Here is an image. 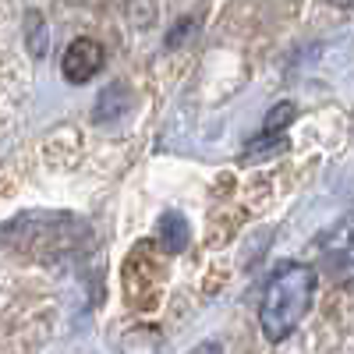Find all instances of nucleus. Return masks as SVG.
<instances>
[{
    "mask_svg": "<svg viewBox=\"0 0 354 354\" xmlns=\"http://www.w3.org/2000/svg\"><path fill=\"white\" fill-rule=\"evenodd\" d=\"M103 64H106V50H103V43L93 39V36L71 39L68 50L61 53V75H64V82H71V85L93 82V78L103 71Z\"/></svg>",
    "mask_w": 354,
    "mask_h": 354,
    "instance_id": "7ed1b4c3",
    "label": "nucleus"
},
{
    "mask_svg": "<svg viewBox=\"0 0 354 354\" xmlns=\"http://www.w3.org/2000/svg\"><path fill=\"white\" fill-rule=\"evenodd\" d=\"M333 8H354V0H330Z\"/></svg>",
    "mask_w": 354,
    "mask_h": 354,
    "instance_id": "1a4fd4ad",
    "label": "nucleus"
},
{
    "mask_svg": "<svg viewBox=\"0 0 354 354\" xmlns=\"http://www.w3.org/2000/svg\"><path fill=\"white\" fill-rule=\"evenodd\" d=\"M287 153V135H270V131H259L255 138H248L241 145V163H262V160H273Z\"/></svg>",
    "mask_w": 354,
    "mask_h": 354,
    "instance_id": "0eeeda50",
    "label": "nucleus"
},
{
    "mask_svg": "<svg viewBox=\"0 0 354 354\" xmlns=\"http://www.w3.org/2000/svg\"><path fill=\"white\" fill-rule=\"evenodd\" d=\"M21 36H25V50L36 57V61H43V57L50 53V25L39 11H25L21 18Z\"/></svg>",
    "mask_w": 354,
    "mask_h": 354,
    "instance_id": "423d86ee",
    "label": "nucleus"
},
{
    "mask_svg": "<svg viewBox=\"0 0 354 354\" xmlns=\"http://www.w3.org/2000/svg\"><path fill=\"white\" fill-rule=\"evenodd\" d=\"M319 287V270L308 262H280L262 287L259 301V330L270 344H283L312 308Z\"/></svg>",
    "mask_w": 354,
    "mask_h": 354,
    "instance_id": "f257e3e1",
    "label": "nucleus"
},
{
    "mask_svg": "<svg viewBox=\"0 0 354 354\" xmlns=\"http://www.w3.org/2000/svg\"><path fill=\"white\" fill-rule=\"evenodd\" d=\"M156 238H160V248H163L167 255L188 252V245H192V223H188V216L177 213V209L160 213V220H156Z\"/></svg>",
    "mask_w": 354,
    "mask_h": 354,
    "instance_id": "20e7f679",
    "label": "nucleus"
},
{
    "mask_svg": "<svg viewBox=\"0 0 354 354\" xmlns=\"http://www.w3.org/2000/svg\"><path fill=\"white\" fill-rule=\"evenodd\" d=\"M319 255H322V270L330 273L337 287H354V213L344 216L330 234H322Z\"/></svg>",
    "mask_w": 354,
    "mask_h": 354,
    "instance_id": "f03ea898",
    "label": "nucleus"
},
{
    "mask_svg": "<svg viewBox=\"0 0 354 354\" xmlns=\"http://www.w3.org/2000/svg\"><path fill=\"white\" fill-rule=\"evenodd\" d=\"M294 117H298V103H277L270 113H266V121H262V131H270V135H287V128L294 124Z\"/></svg>",
    "mask_w": 354,
    "mask_h": 354,
    "instance_id": "6e6552de",
    "label": "nucleus"
},
{
    "mask_svg": "<svg viewBox=\"0 0 354 354\" xmlns=\"http://www.w3.org/2000/svg\"><path fill=\"white\" fill-rule=\"evenodd\" d=\"M128 110H131L128 85L124 82H110L100 93L96 106H93V121L96 124H117V121H124V117H128Z\"/></svg>",
    "mask_w": 354,
    "mask_h": 354,
    "instance_id": "39448f33",
    "label": "nucleus"
}]
</instances>
